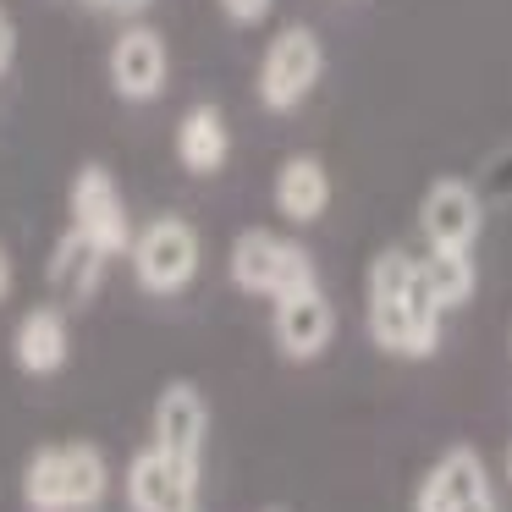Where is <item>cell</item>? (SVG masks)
<instances>
[{
    "label": "cell",
    "mask_w": 512,
    "mask_h": 512,
    "mask_svg": "<svg viewBox=\"0 0 512 512\" xmlns=\"http://www.w3.org/2000/svg\"><path fill=\"white\" fill-rule=\"evenodd\" d=\"M364 325L369 342L391 358H435L446 336V309L424 287L408 248H380L364 270Z\"/></svg>",
    "instance_id": "cell-1"
},
{
    "label": "cell",
    "mask_w": 512,
    "mask_h": 512,
    "mask_svg": "<svg viewBox=\"0 0 512 512\" xmlns=\"http://www.w3.org/2000/svg\"><path fill=\"white\" fill-rule=\"evenodd\" d=\"M17 490L28 512H100L111 496V457L94 441H45L28 452Z\"/></svg>",
    "instance_id": "cell-2"
},
{
    "label": "cell",
    "mask_w": 512,
    "mask_h": 512,
    "mask_svg": "<svg viewBox=\"0 0 512 512\" xmlns=\"http://www.w3.org/2000/svg\"><path fill=\"white\" fill-rule=\"evenodd\" d=\"M226 276H232L237 292L265 298V303L292 298L303 287H320L314 254L303 243H292V237H281L276 226H243L232 237V248H226Z\"/></svg>",
    "instance_id": "cell-3"
},
{
    "label": "cell",
    "mask_w": 512,
    "mask_h": 512,
    "mask_svg": "<svg viewBox=\"0 0 512 512\" xmlns=\"http://www.w3.org/2000/svg\"><path fill=\"white\" fill-rule=\"evenodd\" d=\"M127 270H133V287L149 292V298H182V292L199 281L204 270V237L188 215L166 210L149 215L133 232V248H127Z\"/></svg>",
    "instance_id": "cell-4"
},
{
    "label": "cell",
    "mask_w": 512,
    "mask_h": 512,
    "mask_svg": "<svg viewBox=\"0 0 512 512\" xmlns=\"http://www.w3.org/2000/svg\"><path fill=\"white\" fill-rule=\"evenodd\" d=\"M325 78V39L309 23H281L265 39L254 67V100L270 116H292L298 105H309V94Z\"/></svg>",
    "instance_id": "cell-5"
},
{
    "label": "cell",
    "mask_w": 512,
    "mask_h": 512,
    "mask_svg": "<svg viewBox=\"0 0 512 512\" xmlns=\"http://www.w3.org/2000/svg\"><path fill=\"white\" fill-rule=\"evenodd\" d=\"M67 226H78L89 243H100L111 259H127L133 248V210H127V193L116 182L111 166L100 160H83L67 182Z\"/></svg>",
    "instance_id": "cell-6"
},
{
    "label": "cell",
    "mask_w": 512,
    "mask_h": 512,
    "mask_svg": "<svg viewBox=\"0 0 512 512\" xmlns=\"http://www.w3.org/2000/svg\"><path fill=\"white\" fill-rule=\"evenodd\" d=\"M105 83L122 105H155L171 89V45L155 23H122L105 50Z\"/></svg>",
    "instance_id": "cell-7"
},
{
    "label": "cell",
    "mask_w": 512,
    "mask_h": 512,
    "mask_svg": "<svg viewBox=\"0 0 512 512\" xmlns=\"http://www.w3.org/2000/svg\"><path fill=\"white\" fill-rule=\"evenodd\" d=\"M413 512H501L496 479H490L479 446H446L424 468L419 490H413Z\"/></svg>",
    "instance_id": "cell-8"
},
{
    "label": "cell",
    "mask_w": 512,
    "mask_h": 512,
    "mask_svg": "<svg viewBox=\"0 0 512 512\" xmlns=\"http://www.w3.org/2000/svg\"><path fill=\"white\" fill-rule=\"evenodd\" d=\"M204 474L177 457H166L160 446H138L122 468V496L127 512H204Z\"/></svg>",
    "instance_id": "cell-9"
},
{
    "label": "cell",
    "mask_w": 512,
    "mask_h": 512,
    "mask_svg": "<svg viewBox=\"0 0 512 512\" xmlns=\"http://www.w3.org/2000/svg\"><path fill=\"white\" fill-rule=\"evenodd\" d=\"M149 446H160L166 457L199 468L204 474V452H210V397L193 380H166L155 391L149 408Z\"/></svg>",
    "instance_id": "cell-10"
},
{
    "label": "cell",
    "mask_w": 512,
    "mask_h": 512,
    "mask_svg": "<svg viewBox=\"0 0 512 512\" xmlns=\"http://www.w3.org/2000/svg\"><path fill=\"white\" fill-rule=\"evenodd\" d=\"M270 342L287 364H314L336 342V303L325 298V287H303L270 303Z\"/></svg>",
    "instance_id": "cell-11"
},
{
    "label": "cell",
    "mask_w": 512,
    "mask_h": 512,
    "mask_svg": "<svg viewBox=\"0 0 512 512\" xmlns=\"http://www.w3.org/2000/svg\"><path fill=\"white\" fill-rule=\"evenodd\" d=\"M424 248H474L485 232V199L463 177H435L419 199Z\"/></svg>",
    "instance_id": "cell-12"
},
{
    "label": "cell",
    "mask_w": 512,
    "mask_h": 512,
    "mask_svg": "<svg viewBox=\"0 0 512 512\" xmlns=\"http://www.w3.org/2000/svg\"><path fill=\"white\" fill-rule=\"evenodd\" d=\"M12 364L28 380H50L72 364V320L67 303H34L12 325Z\"/></svg>",
    "instance_id": "cell-13"
},
{
    "label": "cell",
    "mask_w": 512,
    "mask_h": 512,
    "mask_svg": "<svg viewBox=\"0 0 512 512\" xmlns=\"http://www.w3.org/2000/svg\"><path fill=\"white\" fill-rule=\"evenodd\" d=\"M171 155L188 177H221L226 160H232V122L215 100H199L177 116L171 127Z\"/></svg>",
    "instance_id": "cell-14"
},
{
    "label": "cell",
    "mask_w": 512,
    "mask_h": 512,
    "mask_svg": "<svg viewBox=\"0 0 512 512\" xmlns=\"http://www.w3.org/2000/svg\"><path fill=\"white\" fill-rule=\"evenodd\" d=\"M331 193H336V182H331V171H325V160L320 155H287L276 166V177H270V204H276V215L287 226H314L325 210H331Z\"/></svg>",
    "instance_id": "cell-15"
},
{
    "label": "cell",
    "mask_w": 512,
    "mask_h": 512,
    "mask_svg": "<svg viewBox=\"0 0 512 512\" xmlns=\"http://www.w3.org/2000/svg\"><path fill=\"white\" fill-rule=\"evenodd\" d=\"M105 270H111V254L100 243L78 232V226H61V237L50 243V259H45V281L61 303H89L94 292L105 287Z\"/></svg>",
    "instance_id": "cell-16"
},
{
    "label": "cell",
    "mask_w": 512,
    "mask_h": 512,
    "mask_svg": "<svg viewBox=\"0 0 512 512\" xmlns=\"http://www.w3.org/2000/svg\"><path fill=\"white\" fill-rule=\"evenodd\" d=\"M419 276L424 287L435 292L446 314L452 309H468L479 292V265H474V248H424L419 254Z\"/></svg>",
    "instance_id": "cell-17"
},
{
    "label": "cell",
    "mask_w": 512,
    "mask_h": 512,
    "mask_svg": "<svg viewBox=\"0 0 512 512\" xmlns=\"http://www.w3.org/2000/svg\"><path fill=\"white\" fill-rule=\"evenodd\" d=\"M78 6L94 17H111V23H138V17H149L155 0H78Z\"/></svg>",
    "instance_id": "cell-18"
},
{
    "label": "cell",
    "mask_w": 512,
    "mask_h": 512,
    "mask_svg": "<svg viewBox=\"0 0 512 512\" xmlns=\"http://www.w3.org/2000/svg\"><path fill=\"white\" fill-rule=\"evenodd\" d=\"M215 6H221V17L237 23V28H259L270 12H276V0H215Z\"/></svg>",
    "instance_id": "cell-19"
},
{
    "label": "cell",
    "mask_w": 512,
    "mask_h": 512,
    "mask_svg": "<svg viewBox=\"0 0 512 512\" xmlns=\"http://www.w3.org/2000/svg\"><path fill=\"white\" fill-rule=\"evenodd\" d=\"M17 67V17L0 6V78Z\"/></svg>",
    "instance_id": "cell-20"
},
{
    "label": "cell",
    "mask_w": 512,
    "mask_h": 512,
    "mask_svg": "<svg viewBox=\"0 0 512 512\" xmlns=\"http://www.w3.org/2000/svg\"><path fill=\"white\" fill-rule=\"evenodd\" d=\"M12 292H17V259L6 248V237H0V303H12Z\"/></svg>",
    "instance_id": "cell-21"
},
{
    "label": "cell",
    "mask_w": 512,
    "mask_h": 512,
    "mask_svg": "<svg viewBox=\"0 0 512 512\" xmlns=\"http://www.w3.org/2000/svg\"><path fill=\"white\" fill-rule=\"evenodd\" d=\"M501 474H507V490H512V441H507V457H501Z\"/></svg>",
    "instance_id": "cell-22"
},
{
    "label": "cell",
    "mask_w": 512,
    "mask_h": 512,
    "mask_svg": "<svg viewBox=\"0 0 512 512\" xmlns=\"http://www.w3.org/2000/svg\"><path fill=\"white\" fill-rule=\"evenodd\" d=\"M265 512H281V507H265Z\"/></svg>",
    "instance_id": "cell-23"
}]
</instances>
